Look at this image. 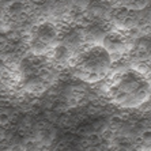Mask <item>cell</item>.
I'll use <instances>...</instances> for the list:
<instances>
[{
	"instance_id": "cell-1",
	"label": "cell",
	"mask_w": 151,
	"mask_h": 151,
	"mask_svg": "<svg viewBox=\"0 0 151 151\" xmlns=\"http://www.w3.org/2000/svg\"><path fill=\"white\" fill-rule=\"evenodd\" d=\"M106 97L120 109L140 108L151 99V81L135 67H128L113 74Z\"/></svg>"
},
{
	"instance_id": "cell-2",
	"label": "cell",
	"mask_w": 151,
	"mask_h": 151,
	"mask_svg": "<svg viewBox=\"0 0 151 151\" xmlns=\"http://www.w3.org/2000/svg\"><path fill=\"white\" fill-rule=\"evenodd\" d=\"M112 55L101 44L87 45L84 49L78 50L71 63L72 74L88 84L104 81L112 72Z\"/></svg>"
},
{
	"instance_id": "cell-3",
	"label": "cell",
	"mask_w": 151,
	"mask_h": 151,
	"mask_svg": "<svg viewBox=\"0 0 151 151\" xmlns=\"http://www.w3.org/2000/svg\"><path fill=\"white\" fill-rule=\"evenodd\" d=\"M60 42L57 23L52 21H41L30 26L25 37L29 53L37 56H49L52 49Z\"/></svg>"
},
{
	"instance_id": "cell-4",
	"label": "cell",
	"mask_w": 151,
	"mask_h": 151,
	"mask_svg": "<svg viewBox=\"0 0 151 151\" xmlns=\"http://www.w3.org/2000/svg\"><path fill=\"white\" fill-rule=\"evenodd\" d=\"M132 40L128 37L124 29H110L102 38L101 45L105 48L112 56L116 55H128L132 48Z\"/></svg>"
},
{
	"instance_id": "cell-5",
	"label": "cell",
	"mask_w": 151,
	"mask_h": 151,
	"mask_svg": "<svg viewBox=\"0 0 151 151\" xmlns=\"http://www.w3.org/2000/svg\"><path fill=\"white\" fill-rule=\"evenodd\" d=\"M14 120V116L11 112H7V110H1L0 112V125L6 127L8 124H11V121Z\"/></svg>"
},
{
	"instance_id": "cell-6",
	"label": "cell",
	"mask_w": 151,
	"mask_h": 151,
	"mask_svg": "<svg viewBox=\"0 0 151 151\" xmlns=\"http://www.w3.org/2000/svg\"><path fill=\"white\" fill-rule=\"evenodd\" d=\"M8 46H10V41L7 40V37L0 35V52H6Z\"/></svg>"
},
{
	"instance_id": "cell-7",
	"label": "cell",
	"mask_w": 151,
	"mask_h": 151,
	"mask_svg": "<svg viewBox=\"0 0 151 151\" xmlns=\"http://www.w3.org/2000/svg\"><path fill=\"white\" fill-rule=\"evenodd\" d=\"M7 151H27V150H26V146L23 143H14L7 148Z\"/></svg>"
},
{
	"instance_id": "cell-8",
	"label": "cell",
	"mask_w": 151,
	"mask_h": 151,
	"mask_svg": "<svg viewBox=\"0 0 151 151\" xmlns=\"http://www.w3.org/2000/svg\"><path fill=\"white\" fill-rule=\"evenodd\" d=\"M6 139H7V137H6V132L0 129V143H1V142H4Z\"/></svg>"
},
{
	"instance_id": "cell-9",
	"label": "cell",
	"mask_w": 151,
	"mask_h": 151,
	"mask_svg": "<svg viewBox=\"0 0 151 151\" xmlns=\"http://www.w3.org/2000/svg\"><path fill=\"white\" fill-rule=\"evenodd\" d=\"M140 151H151V144H148V146H146V147H143Z\"/></svg>"
},
{
	"instance_id": "cell-10",
	"label": "cell",
	"mask_w": 151,
	"mask_h": 151,
	"mask_svg": "<svg viewBox=\"0 0 151 151\" xmlns=\"http://www.w3.org/2000/svg\"><path fill=\"white\" fill-rule=\"evenodd\" d=\"M150 123H151V116H150Z\"/></svg>"
},
{
	"instance_id": "cell-11",
	"label": "cell",
	"mask_w": 151,
	"mask_h": 151,
	"mask_svg": "<svg viewBox=\"0 0 151 151\" xmlns=\"http://www.w3.org/2000/svg\"><path fill=\"white\" fill-rule=\"evenodd\" d=\"M0 18H1V12H0Z\"/></svg>"
}]
</instances>
